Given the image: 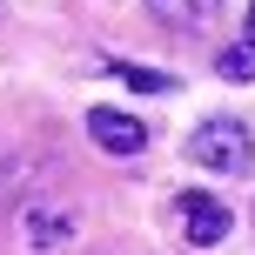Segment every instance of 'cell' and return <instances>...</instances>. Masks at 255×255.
<instances>
[{
    "instance_id": "1",
    "label": "cell",
    "mask_w": 255,
    "mask_h": 255,
    "mask_svg": "<svg viewBox=\"0 0 255 255\" xmlns=\"http://www.w3.org/2000/svg\"><path fill=\"white\" fill-rule=\"evenodd\" d=\"M188 161L215 168V175H249V168H255V141H249L242 121L215 115V121H202V128L188 134Z\"/></svg>"
},
{
    "instance_id": "2",
    "label": "cell",
    "mask_w": 255,
    "mask_h": 255,
    "mask_svg": "<svg viewBox=\"0 0 255 255\" xmlns=\"http://www.w3.org/2000/svg\"><path fill=\"white\" fill-rule=\"evenodd\" d=\"M175 208H181V229H188V242H195V249H215L222 235L235 229V215L222 208V195H202V188H195V195H181Z\"/></svg>"
},
{
    "instance_id": "3",
    "label": "cell",
    "mask_w": 255,
    "mask_h": 255,
    "mask_svg": "<svg viewBox=\"0 0 255 255\" xmlns=\"http://www.w3.org/2000/svg\"><path fill=\"white\" fill-rule=\"evenodd\" d=\"M20 242L27 249H67L74 242V215L54 208V202H27L20 208Z\"/></svg>"
},
{
    "instance_id": "4",
    "label": "cell",
    "mask_w": 255,
    "mask_h": 255,
    "mask_svg": "<svg viewBox=\"0 0 255 255\" xmlns=\"http://www.w3.org/2000/svg\"><path fill=\"white\" fill-rule=\"evenodd\" d=\"M88 134L101 141L108 154H141V148H148V128H141L134 115H121V108H94V115H88Z\"/></svg>"
},
{
    "instance_id": "5",
    "label": "cell",
    "mask_w": 255,
    "mask_h": 255,
    "mask_svg": "<svg viewBox=\"0 0 255 255\" xmlns=\"http://www.w3.org/2000/svg\"><path fill=\"white\" fill-rule=\"evenodd\" d=\"M215 7L222 0H148V13L161 27H175V34H202V27H215Z\"/></svg>"
},
{
    "instance_id": "6",
    "label": "cell",
    "mask_w": 255,
    "mask_h": 255,
    "mask_svg": "<svg viewBox=\"0 0 255 255\" xmlns=\"http://www.w3.org/2000/svg\"><path fill=\"white\" fill-rule=\"evenodd\" d=\"M215 74H222V81H255V40H249V34L229 40V47L215 54Z\"/></svg>"
},
{
    "instance_id": "7",
    "label": "cell",
    "mask_w": 255,
    "mask_h": 255,
    "mask_svg": "<svg viewBox=\"0 0 255 255\" xmlns=\"http://www.w3.org/2000/svg\"><path fill=\"white\" fill-rule=\"evenodd\" d=\"M108 74L128 81V88H141V94H168V88H175L168 74H154V67H134V61H108Z\"/></svg>"
},
{
    "instance_id": "8",
    "label": "cell",
    "mask_w": 255,
    "mask_h": 255,
    "mask_svg": "<svg viewBox=\"0 0 255 255\" xmlns=\"http://www.w3.org/2000/svg\"><path fill=\"white\" fill-rule=\"evenodd\" d=\"M249 40H255V0H249Z\"/></svg>"
}]
</instances>
